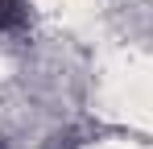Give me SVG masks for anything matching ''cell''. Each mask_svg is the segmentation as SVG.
I'll use <instances>...</instances> for the list:
<instances>
[{
  "instance_id": "cell-1",
  "label": "cell",
  "mask_w": 153,
  "mask_h": 149,
  "mask_svg": "<svg viewBox=\"0 0 153 149\" xmlns=\"http://www.w3.org/2000/svg\"><path fill=\"white\" fill-rule=\"evenodd\" d=\"M21 17H25V0H0V33L13 29Z\"/></svg>"
}]
</instances>
